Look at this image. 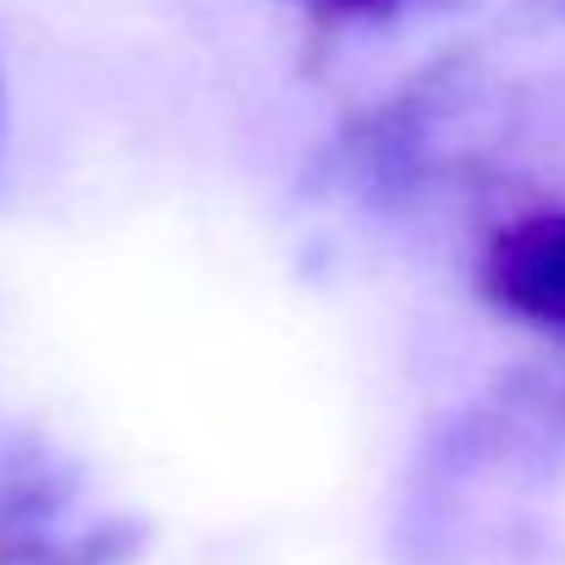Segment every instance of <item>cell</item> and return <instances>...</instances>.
I'll return each mask as SVG.
<instances>
[{
	"label": "cell",
	"mask_w": 565,
	"mask_h": 565,
	"mask_svg": "<svg viewBox=\"0 0 565 565\" xmlns=\"http://www.w3.org/2000/svg\"><path fill=\"white\" fill-rule=\"evenodd\" d=\"M505 297L539 319H565V220L527 225L500 253Z\"/></svg>",
	"instance_id": "cell-1"
}]
</instances>
